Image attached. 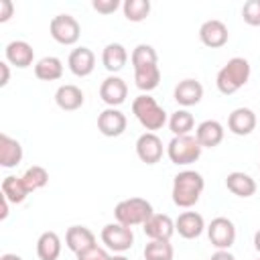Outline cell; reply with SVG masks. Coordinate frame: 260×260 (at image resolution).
<instances>
[{
    "instance_id": "obj_1",
    "label": "cell",
    "mask_w": 260,
    "mask_h": 260,
    "mask_svg": "<svg viewBox=\"0 0 260 260\" xmlns=\"http://www.w3.org/2000/svg\"><path fill=\"white\" fill-rule=\"evenodd\" d=\"M203 189H205V179H203L201 173L191 171V169L181 171L173 179V191H171L173 203L177 207L189 209V207H193L199 201Z\"/></svg>"
},
{
    "instance_id": "obj_2",
    "label": "cell",
    "mask_w": 260,
    "mask_h": 260,
    "mask_svg": "<svg viewBox=\"0 0 260 260\" xmlns=\"http://www.w3.org/2000/svg\"><path fill=\"white\" fill-rule=\"evenodd\" d=\"M250 79V63L244 57H232L215 75V85L223 95L236 93Z\"/></svg>"
},
{
    "instance_id": "obj_3",
    "label": "cell",
    "mask_w": 260,
    "mask_h": 260,
    "mask_svg": "<svg viewBox=\"0 0 260 260\" xmlns=\"http://www.w3.org/2000/svg\"><path fill=\"white\" fill-rule=\"evenodd\" d=\"M132 114L136 116V120L140 122V126L146 128L148 132L160 130L167 124V112L148 93H142V95L134 98V102H132Z\"/></svg>"
},
{
    "instance_id": "obj_4",
    "label": "cell",
    "mask_w": 260,
    "mask_h": 260,
    "mask_svg": "<svg viewBox=\"0 0 260 260\" xmlns=\"http://www.w3.org/2000/svg\"><path fill=\"white\" fill-rule=\"evenodd\" d=\"M152 205L150 201L142 199V197H128L122 199L116 207H114V217L118 223L122 225H144V221L152 215Z\"/></svg>"
},
{
    "instance_id": "obj_5",
    "label": "cell",
    "mask_w": 260,
    "mask_h": 260,
    "mask_svg": "<svg viewBox=\"0 0 260 260\" xmlns=\"http://www.w3.org/2000/svg\"><path fill=\"white\" fill-rule=\"evenodd\" d=\"M201 144L197 142L195 136L185 134V136H173V140L167 144V156L173 165H191L195 160H199L201 156Z\"/></svg>"
},
{
    "instance_id": "obj_6",
    "label": "cell",
    "mask_w": 260,
    "mask_h": 260,
    "mask_svg": "<svg viewBox=\"0 0 260 260\" xmlns=\"http://www.w3.org/2000/svg\"><path fill=\"white\" fill-rule=\"evenodd\" d=\"M49 32L59 45H75L81 35V26L71 14H57L49 22Z\"/></svg>"
},
{
    "instance_id": "obj_7",
    "label": "cell",
    "mask_w": 260,
    "mask_h": 260,
    "mask_svg": "<svg viewBox=\"0 0 260 260\" xmlns=\"http://www.w3.org/2000/svg\"><path fill=\"white\" fill-rule=\"evenodd\" d=\"M104 246L112 252H126L132 248L134 244V234H132V228L128 225H122V223H106L102 228V234H100Z\"/></svg>"
},
{
    "instance_id": "obj_8",
    "label": "cell",
    "mask_w": 260,
    "mask_h": 260,
    "mask_svg": "<svg viewBox=\"0 0 260 260\" xmlns=\"http://www.w3.org/2000/svg\"><path fill=\"white\" fill-rule=\"evenodd\" d=\"M207 236L211 246H215L217 250H230L236 242V225L232 219L223 215L213 217L211 223L207 225Z\"/></svg>"
},
{
    "instance_id": "obj_9",
    "label": "cell",
    "mask_w": 260,
    "mask_h": 260,
    "mask_svg": "<svg viewBox=\"0 0 260 260\" xmlns=\"http://www.w3.org/2000/svg\"><path fill=\"white\" fill-rule=\"evenodd\" d=\"M100 98L108 108H118L128 98V85L118 75H108L100 85Z\"/></svg>"
},
{
    "instance_id": "obj_10",
    "label": "cell",
    "mask_w": 260,
    "mask_h": 260,
    "mask_svg": "<svg viewBox=\"0 0 260 260\" xmlns=\"http://www.w3.org/2000/svg\"><path fill=\"white\" fill-rule=\"evenodd\" d=\"M162 140L154 132H144L136 140V154L146 165H156L162 158Z\"/></svg>"
},
{
    "instance_id": "obj_11",
    "label": "cell",
    "mask_w": 260,
    "mask_h": 260,
    "mask_svg": "<svg viewBox=\"0 0 260 260\" xmlns=\"http://www.w3.org/2000/svg\"><path fill=\"white\" fill-rule=\"evenodd\" d=\"M230 39V32H228V26L217 20V18H211V20H205L201 26H199V41L209 47V49H219L228 43Z\"/></svg>"
},
{
    "instance_id": "obj_12",
    "label": "cell",
    "mask_w": 260,
    "mask_h": 260,
    "mask_svg": "<svg viewBox=\"0 0 260 260\" xmlns=\"http://www.w3.org/2000/svg\"><path fill=\"white\" fill-rule=\"evenodd\" d=\"M126 124H128V120L118 108H106L98 116V130L108 138H116V136L124 134Z\"/></svg>"
},
{
    "instance_id": "obj_13",
    "label": "cell",
    "mask_w": 260,
    "mask_h": 260,
    "mask_svg": "<svg viewBox=\"0 0 260 260\" xmlns=\"http://www.w3.org/2000/svg\"><path fill=\"white\" fill-rule=\"evenodd\" d=\"M67 67L75 77H87L93 73L95 69V55L91 49L87 47H77L69 53L67 59Z\"/></svg>"
},
{
    "instance_id": "obj_14",
    "label": "cell",
    "mask_w": 260,
    "mask_h": 260,
    "mask_svg": "<svg viewBox=\"0 0 260 260\" xmlns=\"http://www.w3.org/2000/svg\"><path fill=\"white\" fill-rule=\"evenodd\" d=\"M205 230V219L201 213L197 211H183L177 219H175V232L185 238V240H195L203 234Z\"/></svg>"
},
{
    "instance_id": "obj_15",
    "label": "cell",
    "mask_w": 260,
    "mask_h": 260,
    "mask_svg": "<svg viewBox=\"0 0 260 260\" xmlns=\"http://www.w3.org/2000/svg\"><path fill=\"white\" fill-rule=\"evenodd\" d=\"M142 230L150 240H171L175 234V221L167 213H152L144 221Z\"/></svg>"
},
{
    "instance_id": "obj_16",
    "label": "cell",
    "mask_w": 260,
    "mask_h": 260,
    "mask_svg": "<svg viewBox=\"0 0 260 260\" xmlns=\"http://www.w3.org/2000/svg\"><path fill=\"white\" fill-rule=\"evenodd\" d=\"M4 57L10 65L18 69H26L35 61V49L26 41H10L4 49Z\"/></svg>"
},
{
    "instance_id": "obj_17",
    "label": "cell",
    "mask_w": 260,
    "mask_h": 260,
    "mask_svg": "<svg viewBox=\"0 0 260 260\" xmlns=\"http://www.w3.org/2000/svg\"><path fill=\"white\" fill-rule=\"evenodd\" d=\"M256 114L250 108H236L228 116V130L236 136H248L256 128Z\"/></svg>"
},
{
    "instance_id": "obj_18",
    "label": "cell",
    "mask_w": 260,
    "mask_h": 260,
    "mask_svg": "<svg viewBox=\"0 0 260 260\" xmlns=\"http://www.w3.org/2000/svg\"><path fill=\"white\" fill-rule=\"evenodd\" d=\"M173 98L179 106L183 108H189V106H195L201 102L203 98V85L197 81V79H183L175 85V91H173Z\"/></svg>"
},
{
    "instance_id": "obj_19",
    "label": "cell",
    "mask_w": 260,
    "mask_h": 260,
    "mask_svg": "<svg viewBox=\"0 0 260 260\" xmlns=\"http://www.w3.org/2000/svg\"><path fill=\"white\" fill-rule=\"evenodd\" d=\"M65 246L77 256L79 252L95 246V234L85 225H71L65 232Z\"/></svg>"
},
{
    "instance_id": "obj_20",
    "label": "cell",
    "mask_w": 260,
    "mask_h": 260,
    "mask_svg": "<svg viewBox=\"0 0 260 260\" xmlns=\"http://www.w3.org/2000/svg\"><path fill=\"white\" fill-rule=\"evenodd\" d=\"M223 134L225 130L217 120H203L195 128V138L201 144V148H215L217 144H221Z\"/></svg>"
},
{
    "instance_id": "obj_21",
    "label": "cell",
    "mask_w": 260,
    "mask_h": 260,
    "mask_svg": "<svg viewBox=\"0 0 260 260\" xmlns=\"http://www.w3.org/2000/svg\"><path fill=\"white\" fill-rule=\"evenodd\" d=\"M22 162V144L8 136L6 132L0 134V165L4 169H14Z\"/></svg>"
},
{
    "instance_id": "obj_22",
    "label": "cell",
    "mask_w": 260,
    "mask_h": 260,
    "mask_svg": "<svg viewBox=\"0 0 260 260\" xmlns=\"http://www.w3.org/2000/svg\"><path fill=\"white\" fill-rule=\"evenodd\" d=\"M85 98H83V91L73 85V83H65V85H59L57 91H55V104L65 110V112H75L83 106Z\"/></svg>"
},
{
    "instance_id": "obj_23",
    "label": "cell",
    "mask_w": 260,
    "mask_h": 260,
    "mask_svg": "<svg viewBox=\"0 0 260 260\" xmlns=\"http://www.w3.org/2000/svg\"><path fill=\"white\" fill-rule=\"evenodd\" d=\"M225 187H228V191H232L234 195H238V197H252L254 193H256V189H258V185H256V181L248 175V173H242V171H234V173H230L228 177H225Z\"/></svg>"
},
{
    "instance_id": "obj_24",
    "label": "cell",
    "mask_w": 260,
    "mask_h": 260,
    "mask_svg": "<svg viewBox=\"0 0 260 260\" xmlns=\"http://www.w3.org/2000/svg\"><path fill=\"white\" fill-rule=\"evenodd\" d=\"M102 63L110 73H118L128 63V51L120 43H110L102 51Z\"/></svg>"
},
{
    "instance_id": "obj_25",
    "label": "cell",
    "mask_w": 260,
    "mask_h": 260,
    "mask_svg": "<svg viewBox=\"0 0 260 260\" xmlns=\"http://www.w3.org/2000/svg\"><path fill=\"white\" fill-rule=\"evenodd\" d=\"M35 75L41 81H57L63 75V61L59 57H43L35 63Z\"/></svg>"
},
{
    "instance_id": "obj_26",
    "label": "cell",
    "mask_w": 260,
    "mask_h": 260,
    "mask_svg": "<svg viewBox=\"0 0 260 260\" xmlns=\"http://www.w3.org/2000/svg\"><path fill=\"white\" fill-rule=\"evenodd\" d=\"M39 260H57L61 256V238L55 232H43L37 240Z\"/></svg>"
},
{
    "instance_id": "obj_27",
    "label": "cell",
    "mask_w": 260,
    "mask_h": 260,
    "mask_svg": "<svg viewBox=\"0 0 260 260\" xmlns=\"http://www.w3.org/2000/svg\"><path fill=\"white\" fill-rule=\"evenodd\" d=\"M28 189L22 181V177H14V175H8L2 179V197H6L10 203H22L26 197H28Z\"/></svg>"
},
{
    "instance_id": "obj_28",
    "label": "cell",
    "mask_w": 260,
    "mask_h": 260,
    "mask_svg": "<svg viewBox=\"0 0 260 260\" xmlns=\"http://www.w3.org/2000/svg\"><path fill=\"white\" fill-rule=\"evenodd\" d=\"M130 63H132V67H134V71H136V69H142V67L156 65V63H158V55H156V51H154L152 45L140 43V45H136V47L132 49Z\"/></svg>"
},
{
    "instance_id": "obj_29",
    "label": "cell",
    "mask_w": 260,
    "mask_h": 260,
    "mask_svg": "<svg viewBox=\"0 0 260 260\" xmlns=\"http://www.w3.org/2000/svg\"><path fill=\"white\" fill-rule=\"evenodd\" d=\"M158 81H160V69L158 65H150V67H142V69H136L134 71V83L138 89L142 91H152L154 87H158Z\"/></svg>"
},
{
    "instance_id": "obj_30",
    "label": "cell",
    "mask_w": 260,
    "mask_h": 260,
    "mask_svg": "<svg viewBox=\"0 0 260 260\" xmlns=\"http://www.w3.org/2000/svg\"><path fill=\"white\" fill-rule=\"evenodd\" d=\"M193 126H195V118L189 110H177L169 118V128L173 136H185L193 130Z\"/></svg>"
},
{
    "instance_id": "obj_31",
    "label": "cell",
    "mask_w": 260,
    "mask_h": 260,
    "mask_svg": "<svg viewBox=\"0 0 260 260\" xmlns=\"http://www.w3.org/2000/svg\"><path fill=\"white\" fill-rule=\"evenodd\" d=\"M175 250L171 240H150L144 246V260H173Z\"/></svg>"
},
{
    "instance_id": "obj_32",
    "label": "cell",
    "mask_w": 260,
    "mask_h": 260,
    "mask_svg": "<svg viewBox=\"0 0 260 260\" xmlns=\"http://www.w3.org/2000/svg\"><path fill=\"white\" fill-rule=\"evenodd\" d=\"M22 181H24L26 189L32 193L37 189H43L49 183V171L45 167H41V165H32L22 173Z\"/></svg>"
},
{
    "instance_id": "obj_33",
    "label": "cell",
    "mask_w": 260,
    "mask_h": 260,
    "mask_svg": "<svg viewBox=\"0 0 260 260\" xmlns=\"http://www.w3.org/2000/svg\"><path fill=\"white\" fill-rule=\"evenodd\" d=\"M124 16L130 22H142L150 14V2L148 0H126L122 4Z\"/></svg>"
},
{
    "instance_id": "obj_34",
    "label": "cell",
    "mask_w": 260,
    "mask_h": 260,
    "mask_svg": "<svg viewBox=\"0 0 260 260\" xmlns=\"http://www.w3.org/2000/svg\"><path fill=\"white\" fill-rule=\"evenodd\" d=\"M242 18L250 26H260V0H248L242 6Z\"/></svg>"
},
{
    "instance_id": "obj_35",
    "label": "cell",
    "mask_w": 260,
    "mask_h": 260,
    "mask_svg": "<svg viewBox=\"0 0 260 260\" xmlns=\"http://www.w3.org/2000/svg\"><path fill=\"white\" fill-rule=\"evenodd\" d=\"M77 260H110V254L106 252V248H102V246L95 244V246L79 252L77 254Z\"/></svg>"
},
{
    "instance_id": "obj_36",
    "label": "cell",
    "mask_w": 260,
    "mask_h": 260,
    "mask_svg": "<svg viewBox=\"0 0 260 260\" xmlns=\"http://www.w3.org/2000/svg\"><path fill=\"white\" fill-rule=\"evenodd\" d=\"M91 6H93V10H98L100 14H112V12L118 10L120 2H118V0H93Z\"/></svg>"
},
{
    "instance_id": "obj_37",
    "label": "cell",
    "mask_w": 260,
    "mask_h": 260,
    "mask_svg": "<svg viewBox=\"0 0 260 260\" xmlns=\"http://www.w3.org/2000/svg\"><path fill=\"white\" fill-rule=\"evenodd\" d=\"M14 14V4L10 0H0V22H8Z\"/></svg>"
},
{
    "instance_id": "obj_38",
    "label": "cell",
    "mask_w": 260,
    "mask_h": 260,
    "mask_svg": "<svg viewBox=\"0 0 260 260\" xmlns=\"http://www.w3.org/2000/svg\"><path fill=\"white\" fill-rule=\"evenodd\" d=\"M8 61H0V71H2V77H0V85L4 87L8 81H10V69H8Z\"/></svg>"
},
{
    "instance_id": "obj_39",
    "label": "cell",
    "mask_w": 260,
    "mask_h": 260,
    "mask_svg": "<svg viewBox=\"0 0 260 260\" xmlns=\"http://www.w3.org/2000/svg\"><path fill=\"white\" fill-rule=\"evenodd\" d=\"M209 260H236V256L230 250H217L215 254H211Z\"/></svg>"
},
{
    "instance_id": "obj_40",
    "label": "cell",
    "mask_w": 260,
    "mask_h": 260,
    "mask_svg": "<svg viewBox=\"0 0 260 260\" xmlns=\"http://www.w3.org/2000/svg\"><path fill=\"white\" fill-rule=\"evenodd\" d=\"M8 205H10V201H8L6 197H2V211H0V219H6V217H8Z\"/></svg>"
},
{
    "instance_id": "obj_41",
    "label": "cell",
    "mask_w": 260,
    "mask_h": 260,
    "mask_svg": "<svg viewBox=\"0 0 260 260\" xmlns=\"http://www.w3.org/2000/svg\"><path fill=\"white\" fill-rule=\"evenodd\" d=\"M0 260H22L18 254H10V252H6V254H2L0 256Z\"/></svg>"
},
{
    "instance_id": "obj_42",
    "label": "cell",
    "mask_w": 260,
    "mask_h": 260,
    "mask_svg": "<svg viewBox=\"0 0 260 260\" xmlns=\"http://www.w3.org/2000/svg\"><path fill=\"white\" fill-rule=\"evenodd\" d=\"M254 248H256V250L260 252V230H258V232L254 234Z\"/></svg>"
},
{
    "instance_id": "obj_43",
    "label": "cell",
    "mask_w": 260,
    "mask_h": 260,
    "mask_svg": "<svg viewBox=\"0 0 260 260\" xmlns=\"http://www.w3.org/2000/svg\"><path fill=\"white\" fill-rule=\"evenodd\" d=\"M110 260H130V258H126L122 254H114V256H110Z\"/></svg>"
},
{
    "instance_id": "obj_44",
    "label": "cell",
    "mask_w": 260,
    "mask_h": 260,
    "mask_svg": "<svg viewBox=\"0 0 260 260\" xmlns=\"http://www.w3.org/2000/svg\"><path fill=\"white\" fill-rule=\"evenodd\" d=\"M258 167H260V165H258Z\"/></svg>"
}]
</instances>
